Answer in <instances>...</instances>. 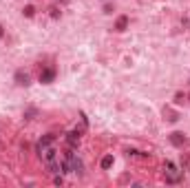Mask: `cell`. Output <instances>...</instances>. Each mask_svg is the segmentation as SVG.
I'll return each instance as SVG.
<instances>
[{
	"instance_id": "cell-4",
	"label": "cell",
	"mask_w": 190,
	"mask_h": 188,
	"mask_svg": "<svg viewBox=\"0 0 190 188\" xmlns=\"http://www.w3.org/2000/svg\"><path fill=\"white\" fill-rule=\"evenodd\" d=\"M16 82H18V84H22V86H27V84H29V73L18 71V73H16Z\"/></svg>"
},
{
	"instance_id": "cell-3",
	"label": "cell",
	"mask_w": 190,
	"mask_h": 188,
	"mask_svg": "<svg viewBox=\"0 0 190 188\" xmlns=\"http://www.w3.org/2000/svg\"><path fill=\"white\" fill-rule=\"evenodd\" d=\"M170 142H172L175 146H179V148H181V146L186 144V137H184V133H172V135H170Z\"/></svg>"
},
{
	"instance_id": "cell-7",
	"label": "cell",
	"mask_w": 190,
	"mask_h": 188,
	"mask_svg": "<svg viewBox=\"0 0 190 188\" xmlns=\"http://www.w3.org/2000/svg\"><path fill=\"white\" fill-rule=\"evenodd\" d=\"M33 11H35L33 7H24V16H29V18H31V16H33Z\"/></svg>"
},
{
	"instance_id": "cell-2",
	"label": "cell",
	"mask_w": 190,
	"mask_h": 188,
	"mask_svg": "<svg viewBox=\"0 0 190 188\" xmlns=\"http://www.w3.org/2000/svg\"><path fill=\"white\" fill-rule=\"evenodd\" d=\"M53 80H56V69H53V66H47V69L40 73V82H42V84H51Z\"/></svg>"
},
{
	"instance_id": "cell-5",
	"label": "cell",
	"mask_w": 190,
	"mask_h": 188,
	"mask_svg": "<svg viewBox=\"0 0 190 188\" xmlns=\"http://www.w3.org/2000/svg\"><path fill=\"white\" fill-rule=\"evenodd\" d=\"M126 27H128V18H126V16H119L117 22H115V29H117V31H124Z\"/></svg>"
},
{
	"instance_id": "cell-1",
	"label": "cell",
	"mask_w": 190,
	"mask_h": 188,
	"mask_svg": "<svg viewBox=\"0 0 190 188\" xmlns=\"http://www.w3.org/2000/svg\"><path fill=\"white\" fill-rule=\"evenodd\" d=\"M166 182L168 184H179L181 182V173L177 170L172 162H166Z\"/></svg>"
},
{
	"instance_id": "cell-6",
	"label": "cell",
	"mask_w": 190,
	"mask_h": 188,
	"mask_svg": "<svg viewBox=\"0 0 190 188\" xmlns=\"http://www.w3.org/2000/svg\"><path fill=\"white\" fill-rule=\"evenodd\" d=\"M111 166H113V155H106L102 159V168H111Z\"/></svg>"
}]
</instances>
